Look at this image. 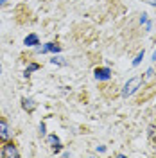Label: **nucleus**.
Masks as SVG:
<instances>
[{"label": "nucleus", "instance_id": "obj_4", "mask_svg": "<svg viewBox=\"0 0 156 158\" xmlns=\"http://www.w3.org/2000/svg\"><path fill=\"white\" fill-rule=\"evenodd\" d=\"M95 77H97L99 81H106V79L111 77V70L109 69H97L95 70Z\"/></svg>", "mask_w": 156, "mask_h": 158}, {"label": "nucleus", "instance_id": "obj_14", "mask_svg": "<svg viewBox=\"0 0 156 158\" xmlns=\"http://www.w3.org/2000/svg\"><path fill=\"white\" fill-rule=\"evenodd\" d=\"M0 156H4V151H2V149H0Z\"/></svg>", "mask_w": 156, "mask_h": 158}, {"label": "nucleus", "instance_id": "obj_2", "mask_svg": "<svg viewBox=\"0 0 156 158\" xmlns=\"http://www.w3.org/2000/svg\"><path fill=\"white\" fill-rule=\"evenodd\" d=\"M4 156L6 158H18L20 156V153H18V149L14 148V144H6L4 146Z\"/></svg>", "mask_w": 156, "mask_h": 158}, {"label": "nucleus", "instance_id": "obj_5", "mask_svg": "<svg viewBox=\"0 0 156 158\" xmlns=\"http://www.w3.org/2000/svg\"><path fill=\"white\" fill-rule=\"evenodd\" d=\"M23 43H25L27 47H34V45H38V43H39V40H38L36 34H29V36H25Z\"/></svg>", "mask_w": 156, "mask_h": 158}, {"label": "nucleus", "instance_id": "obj_10", "mask_svg": "<svg viewBox=\"0 0 156 158\" xmlns=\"http://www.w3.org/2000/svg\"><path fill=\"white\" fill-rule=\"evenodd\" d=\"M142 59H144V50H142V52H138V56L133 59V65H135V67H137V65H140V61H142Z\"/></svg>", "mask_w": 156, "mask_h": 158}, {"label": "nucleus", "instance_id": "obj_6", "mask_svg": "<svg viewBox=\"0 0 156 158\" xmlns=\"http://www.w3.org/2000/svg\"><path fill=\"white\" fill-rule=\"evenodd\" d=\"M38 52H59V45H56V43H47L43 49H38Z\"/></svg>", "mask_w": 156, "mask_h": 158}, {"label": "nucleus", "instance_id": "obj_1", "mask_svg": "<svg viewBox=\"0 0 156 158\" xmlns=\"http://www.w3.org/2000/svg\"><path fill=\"white\" fill-rule=\"evenodd\" d=\"M140 81H142L140 77H131V79H129V81L126 83V85H124L122 95H124V97H129V95H133V94H135V92L138 90V86H140Z\"/></svg>", "mask_w": 156, "mask_h": 158}, {"label": "nucleus", "instance_id": "obj_13", "mask_svg": "<svg viewBox=\"0 0 156 158\" xmlns=\"http://www.w3.org/2000/svg\"><path fill=\"white\" fill-rule=\"evenodd\" d=\"M149 137H151V138L154 137V126H151V128H149Z\"/></svg>", "mask_w": 156, "mask_h": 158}, {"label": "nucleus", "instance_id": "obj_3", "mask_svg": "<svg viewBox=\"0 0 156 158\" xmlns=\"http://www.w3.org/2000/svg\"><path fill=\"white\" fill-rule=\"evenodd\" d=\"M11 137V131H9V126L6 120H0V138L2 140H9Z\"/></svg>", "mask_w": 156, "mask_h": 158}, {"label": "nucleus", "instance_id": "obj_16", "mask_svg": "<svg viewBox=\"0 0 156 158\" xmlns=\"http://www.w3.org/2000/svg\"><path fill=\"white\" fill-rule=\"evenodd\" d=\"M0 74H2V67H0Z\"/></svg>", "mask_w": 156, "mask_h": 158}, {"label": "nucleus", "instance_id": "obj_7", "mask_svg": "<svg viewBox=\"0 0 156 158\" xmlns=\"http://www.w3.org/2000/svg\"><path fill=\"white\" fill-rule=\"evenodd\" d=\"M22 106H23V110H29V111H32V110L36 108V104H34V101L32 99H22Z\"/></svg>", "mask_w": 156, "mask_h": 158}, {"label": "nucleus", "instance_id": "obj_15", "mask_svg": "<svg viewBox=\"0 0 156 158\" xmlns=\"http://www.w3.org/2000/svg\"><path fill=\"white\" fill-rule=\"evenodd\" d=\"M4 2H6V0H0V6H2V4H4Z\"/></svg>", "mask_w": 156, "mask_h": 158}, {"label": "nucleus", "instance_id": "obj_8", "mask_svg": "<svg viewBox=\"0 0 156 158\" xmlns=\"http://www.w3.org/2000/svg\"><path fill=\"white\" fill-rule=\"evenodd\" d=\"M49 144L54 148V151H56V153L61 149V146H59V138L56 137V135H50V137H49Z\"/></svg>", "mask_w": 156, "mask_h": 158}, {"label": "nucleus", "instance_id": "obj_11", "mask_svg": "<svg viewBox=\"0 0 156 158\" xmlns=\"http://www.w3.org/2000/svg\"><path fill=\"white\" fill-rule=\"evenodd\" d=\"M50 61H52L54 65H56V63H58V65H65V61H63V58H56V56H54V58L50 59Z\"/></svg>", "mask_w": 156, "mask_h": 158}, {"label": "nucleus", "instance_id": "obj_12", "mask_svg": "<svg viewBox=\"0 0 156 158\" xmlns=\"http://www.w3.org/2000/svg\"><path fill=\"white\" fill-rule=\"evenodd\" d=\"M39 135H41V137H43V135H45V124H43V122H41V124H39Z\"/></svg>", "mask_w": 156, "mask_h": 158}, {"label": "nucleus", "instance_id": "obj_9", "mask_svg": "<svg viewBox=\"0 0 156 158\" xmlns=\"http://www.w3.org/2000/svg\"><path fill=\"white\" fill-rule=\"evenodd\" d=\"M39 69V65H36V63H32V65H29L27 69H25V76H29L31 72H34V70H38Z\"/></svg>", "mask_w": 156, "mask_h": 158}]
</instances>
